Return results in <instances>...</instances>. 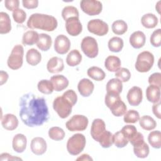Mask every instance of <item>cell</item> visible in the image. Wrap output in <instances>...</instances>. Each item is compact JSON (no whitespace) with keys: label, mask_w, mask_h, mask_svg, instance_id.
Segmentation results:
<instances>
[{"label":"cell","mask_w":161,"mask_h":161,"mask_svg":"<svg viewBox=\"0 0 161 161\" xmlns=\"http://www.w3.org/2000/svg\"><path fill=\"white\" fill-rule=\"evenodd\" d=\"M62 16L63 19L66 21L70 18H79V13L78 9L72 6H67L64 8L62 11Z\"/></svg>","instance_id":"cell-40"},{"label":"cell","mask_w":161,"mask_h":161,"mask_svg":"<svg viewBox=\"0 0 161 161\" xmlns=\"http://www.w3.org/2000/svg\"><path fill=\"white\" fill-rule=\"evenodd\" d=\"M121 60L119 57L114 55L108 56L104 61V66L109 72H116L121 68Z\"/></svg>","instance_id":"cell-24"},{"label":"cell","mask_w":161,"mask_h":161,"mask_svg":"<svg viewBox=\"0 0 161 161\" xmlns=\"http://www.w3.org/2000/svg\"><path fill=\"white\" fill-rule=\"evenodd\" d=\"M140 119V114L138 112L134 109H130L124 114L123 120L127 123H135Z\"/></svg>","instance_id":"cell-43"},{"label":"cell","mask_w":161,"mask_h":161,"mask_svg":"<svg viewBox=\"0 0 161 161\" xmlns=\"http://www.w3.org/2000/svg\"><path fill=\"white\" fill-rule=\"evenodd\" d=\"M106 130V125L103 119L99 118L94 119L91 128V135L94 140L98 142L100 137Z\"/></svg>","instance_id":"cell-14"},{"label":"cell","mask_w":161,"mask_h":161,"mask_svg":"<svg viewBox=\"0 0 161 161\" xmlns=\"http://www.w3.org/2000/svg\"><path fill=\"white\" fill-rule=\"evenodd\" d=\"M24 49L22 45H15L7 60V64L9 68L13 70H17L21 67L23 63Z\"/></svg>","instance_id":"cell-7"},{"label":"cell","mask_w":161,"mask_h":161,"mask_svg":"<svg viewBox=\"0 0 161 161\" xmlns=\"http://www.w3.org/2000/svg\"><path fill=\"white\" fill-rule=\"evenodd\" d=\"M19 1L18 0H5L4 6L9 11H15L18 9Z\"/></svg>","instance_id":"cell-51"},{"label":"cell","mask_w":161,"mask_h":161,"mask_svg":"<svg viewBox=\"0 0 161 161\" xmlns=\"http://www.w3.org/2000/svg\"><path fill=\"white\" fill-rule=\"evenodd\" d=\"M160 1H158V2L157 3V5H156V6H155V8H156L157 12L158 13V14L160 13Z\"/></svg>","instance_id":"cell-57"},{"label":"cell","mask_w":161,"mask_h":161,"mask_svg":"<svg viewBox=\"0 0 161 161\" xmlns=\"http://www.w3.org/2000/svg\"><path fill=\"white\" fill-rule=\"evenodd\" d=\"M39 34L33 30H29L24 33L22 38V43L25 45H33L37 43Z\"/></svg>","instance_id":"cell-31"},{"label":"cell","mask_w":161,"mask_h":161,"mask_svg":"<svg viewBox=\"0 0 161 161\" xmlns=\"http://www.w3.org/2000/svg\"><path fill=\"white\" fill-rule=\"evenodd\" d=\"M151 45L154 47H159L161 45V30L160 28L153 31L150 38Z\"/></svg>","instance_id":"cell-46"},{"label":"cell","mask_w":161,"mask_h":161,"mask_svg":"<svg viewBox=\"0 0 161 161\" xmlns=\"http://www.w3.org/2000/svg\"><path fill=\"white\" fill-rule=\"evenodd\" d=\"M129 142L131 143V144L133 147H136V146L140 145L142 144L143 142H144L143 135L140 132H138L137 131L136 135Z\"/></svg>","instance_id":"cell-50"},{"label":"cell","mask_w":161,"mask_h":161,"mask_svg":"<svg viewBox=\"0 0 161 161\" xmlns=\"http://www.w3.org/2000/svg\"><path fill=\"white\" fill-rule=\"evenodd\" d=\"M146 97L149 102L155 103L160 101V88L154 85H150L146 90Z\"/></svg>","instance_id":"cell-23"},{"label":"cell","mask_w":161,"mask_h":161,"mask_svg":"<svg viewBox=\"0 0 161 161\" xmlns=\"http://www.w3.org/2000/svg\"><path fill=\"white\" fill-rule=\"evenodd\" d=\"M13 18L15 22L18 24H22L25 22L26 18V13L22 9H18L13 11Z\"/></svg>","instance_id":"cell-47"},{"label":"cell","mask_w":161,"mask_h":161,"mask_svg":"<svg viewBox=\"0 0 161 161\" xmlns=\"http://www.w3.org/2000/svg\"><path fill=\"white\" fill-rule=\"evenodd\" d=\"M80 6L82 11L89 16L100 14L103 9L102 3L97 0H82Z\"/></svg>","instance_id":"cell-10"},{"label":"cell","mask_w":161,"mask_h":161,"mask_svg":"<svg viewBox=\"0 0 161 161\" xmlns=\"http://www.w3.org/2000/svg\"><path fill=\"white\" fill-rule=\"evenodd\" d=\"M82 61V55L79 50H72L67 55L66 57V62L70 67L78 65Z\"/></svg>","instance_id":"cell-30"},{"label":"cell","mask_w":161,"mask_h":161,"mask_svg":"<svg viewBox=\"0 0 161 161\" xmlns=\"http://www.w3.org/2000/svg\"><path fill=\"white\" fill-rule=\"evenodd\" d=\"M26 60L28 64L32 66H35L41 62V53L36 49L31 48L26 52Z\"/></svg>","instance_id":"cell-26"},{"label":"cell","mask_w":161,"mask_h":161,"mask_svg":"<svg viewBox=\"0 0 161 161\" xmlns=\"http://www.w3.org/2000/svg\"><path fill=\"white\" fill-rule=\"evenodd\" d=\"M154 63L153 55L148 51L140 53L135 63V69L139 72H147L152 67Z\"/></svg>","instance_id":"cell-5"},{"label":"cell","mask_w":161,"mask_h":161,"mask_svg":"<svg viewBox=\"0 0 161 161\" xmlns=\"http://www.w3.org/2000/svg\"><path fill=\"white\" fill-rule=\"evenodd\" d=\"M80 47L83 53L89 58H93L98 55L99 48L97 42L93 37H84L81 42Z\"/></svg>","instance_id":"cell-8"},{"label":"cell","mask_w":161,"mask_h":161,"mask_svg":"<svg viewBox=\"0 0 161 161\" xmlns=\"http://www.w3.org/2000/svg\"><path fill=\"white\" fill-rule=\"evenodd\" d=\"M1 125L4 129L12 131L18 127V119L17 117L13 114H6L1 118Z\"/></svg>","instance_id":"cell-19"},{"label":"cell","mask_w":161,"mask_h":161,"mask_svg":"<svg viewBox=\"0 0 161 161\" xmlns=\"http://www.w3.org/2000/svg\"><path fill=\"white\" fill-rule=\"evenodd\" d=\"M52 43V38L50 35L46 33L39 34V38L36 43L37 47L42 51L48 50Z\"/></svg>","instance_id":"cell-28"},{"label":"cell","mask_w":161,"mask_h":161,"mask_svg":"<svg viewBox=\"0 0 161 161\" xmlns=\"http://www.w3.org/2000/svg\"><path fill=\"white\" fill-rule=\"evenodd\" d=\"M77 89L81 96L83 97H88L92 93L94 86L91 80L88 79L84 78L79 82Z\"/></svg>","instance_id":"cell-17"},{"label":"cell","mask_w":161,"mask_h":161,"mask_svg":"<svg viewBox=\"0 0 161 161\" xmlns=\"http://www.w3.org/2000/svg\"><path fill=\"white\" fill-rule=\"evenodd\" d=\"M9 75L6 72H4L3 70H1L0 72V85L2 86L4 83H6L8 79Z\"/></svg>","instance_id":"cell-55"},{"label":"cell","mask_w":161,"mask_h":161,"mask_svg":"<svg viewBox=\"0 0 161 161\" xmlns=\"http://www.w3.org/2000/svg\"><path fill=\"white\" fill-rule=\"evenodd\" d=\"M27 139L23 134L18 133L14 136L13 138V148L17 153H22L26 147Z\"/></svg>","instance_id":"cell-20"},{"label":"cell","mask_w":161,"mask_h":161,"mask_svg":"<svg viewBox=\"0 0 161 161\" xmlns=\"http://www.w3.org/2000/svg\"><path fill=\"white\" fill-rule=\"evenodd\" d=\"M130 43L135 48H140L143 47L145 43L146 36L141 31L133 32L129 38Z\"/></svg>","instance_id":"cell-21"},{"label":"cell","mask_w":161,"mask_h":161,"mask_svg":"<svg viewBox=\"0 0 161 161\" xmlns=\"http://www.w3.org/2000/svg\"><path fill=\"white\" fill-rule=\"evenodd\" d=\"M88 119L81 114L74 115L66 123V128L70 131H80L85 130L88 125Z\"/></svg>","instance_id":"cell-9"},{"label":"cell","mask_w":161,"mask_h":161,"mask_svg":"<svg viewBox=\"0 0 161 161\" xmlns=\"http://www.w3.org/2000/svg\"><path fill=\"white\" fill-rule=\"evenodd\" d=\"M22 4L24 8L26 9H35L38 6V1L37 0H23Z\"/></svg>","instance_id":"cell-52"},{"label":"cell","mask_w":161,"mask_h":161,"mask_svg":"<svg viewBox=\"0 0 161 161\" xmlns=\"http://www.w3.org/2000/svg\"><path fill=\"white\" fill-rule=\"evenodd\" d=\"M53 89L55 91L60 92L64 90L69 86L68 79L63 75H55L50 78Z\"/></svg>","instance_id":"cell-22"},{"label":"cell","mask_w":161,"mask_h":161,"mask_svg":"<svg viewBox=\"0 0 161 161\" xmlns=\"http://www.w3.org/2000/svg\"><path fill=\"white\" fill-rule=\"evenodd\" d=\"M57 19L51 15L34 13L28 19L27 26L30 29H40L47 31H52L57 27Z\"/></svg>","instance_id":"cell-2"},{"label":"cell","mask_w":161,"mask_h":161,"mask_svg":"<svg viewBox=\"0 0 161 161\" xmlns=\"http://www.w3.org/2000/svg\"><path fill=\"white\" fill-rule=\"evenodd\" d=\"M148 141L150 145L155 148L161 147V133L158 130L151 131L148 136Z\"/></svg>","instance_id":"cell-34"},{"label":"cell","mask_w":161,"mask_h":161,"mask_svg":"<svg viewBox=\"0 0 161 161\" xmlns=\"http://www.w3.org/2000/svg\"><path fill=\"white\" fill-rule=\"evenodd\" d=\"M138 121L140 126L145 130L150 131L157 126V123L155 119L148 115L143 116L140 118Z\"/></svg>","instance_id":"cell-32"},{"label":"cell","mask_w":161,"mask_h":161,"mask_svg":"<svg viewBox=\"0 0 161 161\" xmlns=\"http://www.w3.org/2000/svg\"><path fill=\"white\" fill-rule=\"evenodd\" d=\"M108 45L110 51L113 52H119L122 50L124 43L122 38L118 36H114L109 40Z\"/></svg>","instance_id":"cell-35"},{"label":"cell","mask_w":161,"mask_h":161,"mask_svg":"<svg viewBox=\"0 0 161 161\" xmlns=\"http://www.w3.org/2000/svg\"><path fill=\"white\" fill-rule=\"evenodd\" d=\"M123 89L122 82L118 78H113L110 79L106 84L107 93L119 94L121 92Z\"/></svg>","instance_id":"cell-25"},{"label":"cell","mask_w":161,"mask_h":161,"mask_svg":"<svg viewBox=\"0 0 161 161\" xmlns=\"http://www.w3.org/2000/svg\"><path fill=\"white\" fill-rule=\"evenodd\" d=\"M64 64L62 58L58 57H53L49 59L47 64V70L52 74H56L64 70Z\"/></svg>","instance_id":"cell-18"},{"label":"cell","mask_w":161,"mask_h":161,"mask_svg":"<svg viewBox=\"0 0 161 161\" xmlns=\"http://www.w3.org/2000/svg\"><path fill=\"white\" fill-rule=\"evenodd\" d=\"M149 147L145 142L140 145L133 147V152L138 158H144L147 157L149 154Z\"/></svg>","instance_id":"cell-39"},{"label":"cell","mask_w":161,"mask_h":161,"mask_svg":"<svg viewBox=\"0 0 161 161\" xmlns=\"http://www.w3.org/2000/svg\"><path fill=\"white\" fill-rule=\"evenodd\" d=\"M114 75L122 82H125L130 80L131 77V73L128 69L122 67L115 72Z\"/></svg>","instance_id":"cell-44"},{"label":"cell","mask_w":161,"mask_h":161,"mask_svg":"<svg viewBox=\"0 0 161 161\" xmlns=\"http://www.w3.org/2000/svg\"><path fill=\"white\" fill-rule=\"evenodd\" d=\"M113 32L118 35H121L126 33L128 30V25L126 23L122 20L118 19L114 21L111 26Z\"/></svg>","instance_id":"cell-36"},{"label":"cell","mask_w":161,"mask_h":161,"mask_svg":"<svg viewBox=\"0 0 161 161\" xmlns=\"http://www.w3.org/2000/svg\"><path fill=\"white\" fill-rule=\"evenodd\" d=\"M104 102L106 106L109 108L112 114L115 116H122L126 111V106L119 94L107 93L105 96Z\"/></svg>","instance_id":"cell-3"},{"label":"cell","mask_w":161,"mask_h":161,"mask_svg":"<svg viewBox=\"0 0 161 161\" xmlns=\"http://www.w3.org/2000/svg\"><path fill=\"white\" fill-rule=\"evenodd\" d=\"M22 160L21 158L14 157L13 155H11L10 154L8 153H3L0 155V160L4 161V160Z\"/></svg>","instance_id":"cell-54"},{"label":"cell","mask_w":161,"mask_h":161,"mask_svg":"<svg viewBox=\"0 0 161 161\" xmlns=\"http://www.w3.org/2000/svg\"><path fill=\"white\" fill-rule=\"evenodd\" d=\"M128 140L124 136L121 131L116 132L113 135V143L118 148H123L128 143Z\"/></svg>","instance_id":"cell-42"},{"label":"cell","mask_w":161,"mask_h":161,"mask_svg":"<svg viewBox=\"0 0 161 161\" xmlns=\"http://www.w3.org/2000/svg\"><path fill=\"white\" fill-rule=\"evenodd\" d=\"M72 107L71 103L62 95L56 97L53 103V109L62 119L67 118L70 114Z\"/></svg>","instance_id":"cell-6"},{"label":"cell","mask_w":161,"mask_h":161,"mask_svg":"<svg viewBox=\"0 0 161 161\" xmlns=\"http://www.w3.org/2000/svg\"><path fill=\"white\" fill-rule=\"evenodd\" d=\"M37 87L38 91L45 94H52L54 90L53 84L50 80L43 79L38 82Z\"/></svg>","instance_id":"cell-37"},{"label":"cell","mask_w":161,"mask_h":161,"mask_svg":"<svg viewBox=\"0 0 161 161\" xmlns=\"http://www.w3.org/2000/svg\"><path fill=\"white\" fill-rule=\"evenodd\" d=\"M120 131L128 140V141H130L137 133V130L136 127L131 125H128L123 126Z\"/></svg>","instance_id":"cell-45"},{"label":"cell","mask_w":161,"mask_h":161,"mask_svg":"<svg viewBox=\"0 0 161 161\" xmlns=\"http://www.w3.org/2000/svg\"><path fill=\"white\" fill-rule=\"evenodd\" d=\"M127 100L128 103L133 106H138L143 99V92L140 87L138 86L132 87L127 93Z\"/></svg>","instance_id":"cell-15"},{"label":"cell","mask_w":161,"mask_h":161,"mask_svg":"<svg viewBox=\"0 0 161 161\" xmlns=\"http://www.w3.org/2000/svg\"><path fill=\"white\" fill-rule=\"evenodd\" d=\"M19 116L25 125L30 127L42 125L49 118V112L45 98L31 92L24 94L19 101Z\"/></svg>","instance_id":"cell-1"},{"label":"cell","mask_w":161,"mask_h":161,"mask_svg":"<svg viewBox=\"0 0 161 161\" xmlns=\"http://www.w3.org/2000/svg\"><path fill=\"white\" fill-rule=\"evenodd\" d=\"M77 160H84V161H87V160H92L93 159L88 155L86 153H84L81 155L80 157H79L77 159Z\"/></svg>","instance_id":"cell-56"},{"label":"cell","mask_w":161,"mask_h":161,"mask_svg":"<svg viewBox=\"0 0 161 161\" xmlns=\"http://www.w3.org/2000/svg\"><path fill=\"white\" fill-rule=\"evenodd\" d=\"M158 22V18L153 13H147L144 14L141 18V23L142 25L146 28H155Z\"/></svg>","instance_id":"cell-29"},{"label":"cell","mask_w":161,"mask_h":161,"mask_svg":"<svg viewBox=\"0 0 161 161\" xmlns=\"http://www.w3.org/2000/svg\"><path fill=\"white\" fill-rule=\"evenodd\" d=\"M87 74L89 77L97 81L103 80L106 77V74L104 70L96 66L89 68Z\"/></svg>","instance_id":"cell-33"},{"label":"cell","mask_w":161,"mask_h":161,"mask_svg":"<svg viewBox=\"0 0 161 161\" xmlns=\"http://www.w3.org/2000/svg\"><path fill=\"white\" fill-rule=\"evenodd\" d=\"M87 30L97 36H104L106 35L109 30L108 24L99 19H94L90 20L87 23Z\"/></svg>","instance_id":"cell-11"},{"label":"cell","mask_w":161,"mask_h":161,"mask_svg":"<svg viewBox=\"0 0 161 161\" xmlns=\"http://www.w3.org/2000/svg\"><path fill=\"white\" fill-rule=\"evenodd\" d=\"M48 136L52 140L60 141L64 138L65 132L62 128L58 126H53L49 129Z\"/></svg>","instance_id":"cell-41"},{"label":"cell","mask_w":161,"mask_h":161,"mask_svg":"<svg viewBox=\"0 0 161 161\" xmlns=\"http://www.w3.org/2000/svg\"><path fill=\"white\" fill-rule=\"evenodd\" d=\"M63 96H64L66 99H67L74 106L77 101V96L75 93V92L72 89H69L66 91L63 94Z\"/></svg>","instance_id":"cell-49"},{"label":"cell","mask_w":161,"mask_h":161,"mask_svg":"<svg viewBox=\"0 0 161 161\" xmlns=\"http://www.w3.org/2000/svg\"><path fill=\"white\" fill-rule=\"evenodd\" d=\"M86 138L83 134H74L70 137L67 141V151L70 155H77L83 151L86 146Z\"/></svg>","instance_id":"cell-4"},{"label":"cell","mask_w":161,"mask_h":161,"mask_svg":"<svg viewBox=\"0 0 161 161\" xmlns=\"http://www.w3.org/2000/svg\"><path fill=\"white\" fill-rule=\"evenodd\" d=\"M70 48V42L64 35H58L54 42V49L58 54L64 55L67 53Z\"/></svg>","instance_id":"cell-12"},{"label":"cell","mask_w":161,"mask_h":161,"mask_svg":"<svg viewBox=\"0 0 161 161\" xmlns=\"http://www.w3.org/2000/svg\"><path fill=\"white\" fill-rule=\"evenodd\" d=\"M11 30V19L8 13L5 12L0 13V33L6 34Z\"/></svg>","instance_id":"cell-27"},{"label":"cell","mask_w":161,"mask_h":161,"mask_svg":"<svg viewBox=\"0 0 161 161\" xmlns=\"http://www.w3.org/2000/svg\"><path fill=\"white\" fill-rule=\"evenodd\" d=\"M152 111L154 115L158 119L161 118L160 116V101L153 103L152 106Z\"/></svg>","instance_id":"cell-53"},{"label":"cell","mask_w":161,"mask_h":161,"mask_svg":"<svg viewBox=\"0 0 161 161\" xmlns=\"http://www.w3.org/2000/svg\"><path fill=\"white\" fill-rule=\"evenodd\" d=\"M148 83L150 85H154L160 88L161 87V74L155 72L152 74L148 77Z\"/></svg>","instance_id":"cell-48"},{"label":"cell","mask_w":161,"mask_h":161,"mask_svg":"<svg viewBox=\"0 0 161 161\" xmlns=\"http://www.w3.org/2000/svg\"><path fill=\"white\" fill-rule=\"evenodd\" d=\"M30 148L34 154L36 155H43L47 151V142L42 137L33 138L31 141Z\"/></svg>","instance_id":"cell-16"},{"label":"cell","mask_w":161,"mask_h":161,"mask_svg":"<svg viewBox=\"0 0 161 161\" xmlns=\"http://www.w3.org/2000/svg\"><path fill=\"white\" fill-rule=\"evenodd\" d=\"M98 142L103 148H109L113 143V135L110 131L106 130L100 137Z\"/></svg>","instance_id":"cell-38"},{"label":"cell","mask_w":161,"mask_h":161,"mask_svg":"<svg viewBox=\"0 0 161 161\" xmlns=\"http://www.w3.org/2000/svg\"><path fill=\"white\" fill-rule=\"evenodd\" d=\"M67 32L72 36L79 35L82 30V26L79 18H70L65 21Z\"/></svg>","instance_id":"cell-13"}]
</instances>
